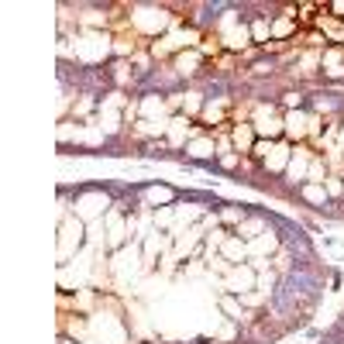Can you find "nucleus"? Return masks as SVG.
<instances>
[{
    "mask_svg": "<svg viewBox=\"0 0 344 344\" xmlns=\"http://www.w3.org/2000/svg\"><path fill=\"white\" fill-rule=\"evenodd\" d=\"M248 38H252V31L241 24V28H234V31L227 34V45H231V48H244V45H248Z\"/></svg>",
    "mask_w": 344,
    "mask_h": 344,
    "instance_id": "obj_7",
    "label": "nucleus"
},
{
    "mask_svg": "<svg viewBox=\"0 0 344 344\" xmlns=\"http://www.w3.org/2000/svg\"><path fill=\"white\" fill-rule=\"evenodd\" d=\"M272 248H275V238H272V234H262V238L252 244V252H272Z\"/></svg>",
    "mask_w": 344,
    "mask_h": 344,
    "instance_id": "obj_15",
    "label": "nucleus"
},
{
    "mask_svg": "<svg viewBox=\"0 0 344 344\" xmlns=\"http://www.w3.org/2000/svg\"><path fill=\"white\" fill-rule=\"evenodd\" d=\"M307 200H313V203H323V189H320V186H307Z\"/></svg>",
    "mask_w": 344,
    "mask_h": 344,
    "instance_id": "obj_18",
    "label": "nucleus"
},
{
    "mask_svg": "<svg viewBox=\"0 0 344 344\" xmlns=\"http://www.w3.org/2000/svg\"><path fill=\"white\" fill-rule=\"evenodd\" d=\"M227 286L238 289V293L252 289L255 286V269H234V272H231V279H227Z\"/></svg>",
    "mask_w": 344,
    "mask_h": 344,
    "instance_id": "obj_4",
    "label": "nucleus"
},
{
    "mask_svg": "<svg viewBox=\"0 0 344 344\" xmlns=\"http://www.w3.org/2000/svg\"><path fill=\"white\" fill-rule=\"evenodd\" d=\"M189 155H193V159H210V155H214V141H206V138H200V141H193V145H189Z\"/></svg>",
    "mask_w": 344,
    "mask_h": 344,
    "instance_id": "obj_5",
    "label": "nucleus"
},
{
    "mask_svg": "<svg viewBox=\"0 0 344 344\" xmlns=\"http://www.w3.org/2000/svg\"><path fill=\"white\" fill-rule=\"evenodd\" d=\"M80 241H83V220H76V217L66 220V227H62V244H59V258L66 262Z\"/></svg>",
    "mask_w": 344,
    "mask_h": 344,
    "instance_id": "obj_1",
    "label": "nucleus"
},
{
    "mask_svg": "<svg viewBox=\"0 0 344 344\" xmlns=\"http://www.w3.org/2000/svg\"><path fill=\"white\" fill-rule=\"evenodd\" d=\"M155 224H162V227L172 224V210H159V214H155Z\"/></svg>",
    "mask_w": 344,
    "mask_h": 344,
    "instance_id": "obj_20",
    "label": "nucleus"
},
{
    "mask_svg": "<svg viewBox=\"0 0 344 344\" xmlns=\"http://www.w3.org/2000/svg\"><path fill=\"white\" fill-rule=\"evenodd\" d=\"M252 31H255V42H265V34H269V24H265V21H258V24L252 28Z\"/></svg>",
    "mask_w": 344,
    "mask_h": 344,
    "instance_id": "obj_19",
    "label": "nucleus"
},
{
    "mask_svg": "<svg viewBox=\"0 0 344 344\" xmlns=\"http://www.w3.org/2000/svg\"><path fill=\"white\" fill-rule=\"evenodd\" d=\"M183 107H186V114H193L196 107H200V93H186V100H183Z\"/></svg>",
    "mask_w": 344,
    "mask_h": 344,
    "instance_id": "obj_17",
    "label": "nucleus"
},
{
    "mask_svg": "<svg viewBox=\"0 0 344 344\" xmlns=\"http://www.w3.org/2000/svg\"><path fill=\"white\" fill-rule=\"evenodd\" d=\"M255 131H258V135H279V131H282V121L272 117V107H262V110H258V117H255Z\"/></svg>",
    "mask_w": 344,
    "mask_h": 344,
    "instance_id": "obj_3",
    "label": "nucleus"
},
{
    "mask_svg": "<svg viewBox=\"0 0 344 344\" xmlns=\"http://www.w3.org/2000/svg\"><path fill=\"white\" fill-rule=\"evenodd\" d=\"M141 110H145V114H148V117H155V114L162 117V110H165V103H162L159 97H148V100L141 103Z\"/></svg>",
    "mask_w": 344,
    "mask_h": 344,
    "instance_id": "obj_10",
    "label": "nucleus"
},
{
    "mask_svg": "<svg viewBox=\"0 0 344 344\" xmlns=\"http://www.w3.org/2000/svg\"><path fill=\"white\" fill-rule=\"evenodd\" d=\"M224 255H227V258H241V255H244V244H241V241H227V244H224Z\"/></svg>",
    "mask_w": 344,
    "mask_h": 344,
    "instance_id": "obj_16",
    "label": "nucleus"
},
{
    "mask_svg": "<svg viewBox=\"0 0 344 344\" xmlns=\"http://www.w3.org/2000/svg\"><path fill=\"white\" fill-rule=\"evenodd\" d=\"M169 138H172V145H183V138H186V117L169 121Z\"/></svg>",
    "mask_w": 344,
    "mask_h": 344,
    "instance_id": "obj_8",
    "label": "nucleus"
},
{
    "mask_svg": "<svg viewBox=\"0 0 344 344\" xmlns=\"http://www.w3.org/2000/svg\"><path fill=\"white\" fill-rule=\"evenodd\" d=\"M100 206H107V196L103 193H90V196H83L80 203H76V214H80V220H90L100 214Z\"/></svg>",
    "mask_w": 344,
    "mask_h": 344,
    "instance_id": "obj_2",
    "label": "nucleus"
},
{
    "mask_svg": "<svg viewBox=\"0 0 344 344\" xmlns=\"http://www.w3.org/2000/svg\"><path fill=\"white\" fill-rule=\"evenodd\" d=\"M148 200H151V203H169V200H172V189L155 186V189H148Z\"/></svg>",
    "mask_w": 344,
    "mask_h": 344,
    "instance_id": "obj_12",
    "label": "nucleus"
},
{
    "mask_svg": "<svg viewBox=\"0 0 344 344\" xmlns=\"http://www.w3.org/2000/svg\"><path fill=\"white\" fill-rule=\"evenodd\" d=\"M262 227V224H258V220H252V224H244V238H255V231Z\"/></svg>",
    "mask_w": 344,
    "mask_h": 344,
    "instance_id": "obj_22",
    "label": "nucleus"
},
{
    "mask_svg": "<svg viewBox=\"0 0 344 344\" xmlns=\"http://www.w3.org/2000/svg\"><path fill=\"white\" fill-rule=\"evenodd\" d=\"M196 62H200V55H196V52H189V55H179V62H176V66H179V72H196Z\"/></svg>",
    "mask_w": 344,
    "mask_h": 344,
    "instance_id": "obj_11",
    "label": "nucleus"
},
{
    "mask_svg": "<svg viewBox=\"0 0 344 344\" xmlns=\"http://www.w3.org/2000/svg\"><path fill=\"white\" fill-rule=\"evenodd\" d=\"M286 131L289 135H303V114H289L286 117Z\"/></svg>",
    "mask_w": 344,
    "mask_h": 344,
    "instance_id": "obj_14",
    "label": "nucleus"
},
{
    "mask_svg": "<svg viewBox=\"0 0 344 344\" xmlns=\"http://www.w3.org/2000/svg\"><path fill=\"white\" fill-rule=\"evenodd\" d=\"M303 172H307V151H299L296 159L289 162V176L293 179H303Z\"/></svg>",
    "mask_w": 344,
    "mask_h": 344,
    "instance_id": "obj_9",
    "label": "nucleus"
},
{
    "mask_svg": "<svg viewBox=\"0 0 344 344\" xmlns=\"http://www.w3.org/2000/svg\"><path fill=\"white\" fill-rule=\"evenodd\" d=\"M107 224H110V244H121V238H124V224L117 217H107Z\"/></svg>",
    "mask_w": 344,
    "mask_h": 344,
    "instance_id": "obj_13",
    "label": "nucleus"
},
{
    "mask_svg": "<svg viewBox=\"0 0 344 344\" xmlns=\"http://www.w3.org/2000/svg\"><path fill=\"white\" fill-rule=\"evenodd\" d=\"M334 11H337V14H344V0H341V4H334Z\"/></svg>",
    "mask_w": 344,
    "mask_h": 344,
    "instance_id": "obj_23",
    "label": "nucleus"
},
{
    "mask_svg": "<svg viewBox=\"0 0 344 344\" xmlns=\"http://www.w3.org/2000/svg\"><path fill=\"white\" fill-rule=\"evenodd\" d=\"M203 114H206V121H217V117H220V107H214V103H210Z\"/></svg>",
    "mask_w": 344,
    "mask_h": 344,
    "instance_id": "obj_21",
    "label": "nucleus"
},
{
    "mask_svg": "<svg viewBox=\"0 0 344 344\" xmlns=\"http://www.w3.org/2000/svg\"><path fill=\"white\" fill-rule=\"evenodd\" d=\"M252 138H255V127L252 124H238V127H234V145H238V148H248V145H252Z\"/></svg>",
    "mask_w": 344,
    "mask_h": 344,
    "instance_id": "obj_6",
    "label": "nucleus"
}]
</instances>
